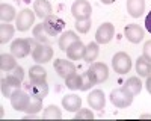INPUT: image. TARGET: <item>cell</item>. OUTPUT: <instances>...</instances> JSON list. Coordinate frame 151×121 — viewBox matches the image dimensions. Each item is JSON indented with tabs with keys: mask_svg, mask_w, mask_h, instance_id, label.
Instances as JSON below:
<instances>
[{
	"mask_svg": "<svg viewBox=\"0 0 151 121\" xmlns=\"http://www.w3.org/2000/svg\"><path fill=\"white\" fill-rule=\"evenodd\" d=\"M26 89L30 95H36L40 99H45L48 95V85L45 80H29Z\"/></svg>",
	"mask_w": 151,
	"mask_h": 121,
	"instance_id": "cell-12",
	"label": "cell"
},
{
	"mask_svg": "<svg viewBox=\"0 0 151 121\" xmlns=\"http://www.w3.org/2000/svg\"><path fill=\"white\" fill-rule=\"evenodd\" d=\"M21 82H23V80H20V79L15 77L14 74L3 77L2 80H0V89H2L3 97H9V99H11V95L14 94L17 89L21 88Z\"/></svg>",
	"mask_w": 151,
	"mask_h": 121,
	"instance_id": "cell-8",
	"label": "cell"
},
{
	"mask_svg": "<svg viewBox=\"0 0 151 121\" xmlns=\"http://www.w3.org/2000/svg\"><path fill=\"white\" fill-rule=\"evenodd\" d=\"M33 11H35V15L41 20H45L47 17L52 15L53 8L52 3L48 0H35L33 2Z\"/></svg>",
	"mask_w": 151,
	"mask_h": 121,
	"instance_id": "cell-15",
	"label": "cell"
},
{
	"mask_svg": "<svg viewBox=\"0 0 151 121\" xmlns=\"http://www.w3.org/2000/svg\"><path fill=\"white\" fill-rule=\"evenodd\" d=\"M110 102L113 106L116 107H127L133 103V94L125 88V86H121V88H116L110 92Z\"/></svg>",
	"mask_w": 151,
	"mask_h": 121,
	"instance_id": "cell-2",
	"label": "cell"
},
{
	"mask_svg": "<svg viewBox=\"0 0 151 121\" xmlns=\"http://www.w3.org/2000/svg\"><path fill=\"white\" fill-rule=\"evenodd\" d=\"M35 38H29V40H24V38H18L14 42L11 44V53L14 55L15 58H26L29 53H32L35 44Z\"/></svg>",
	"mask_w": 151,
	"mask_h": 121,
	"instance_id": "cell-1",
	"label": "cell"
},
{
	"mask_svg": "<svg viewBox=\"0 0 151 121\" xmlns=\"http://www.w3.org/2000/svg\"><path fill=\"white\" fill-rule=\"evenodd\" d=\"M112 68L118 74H125L132 70V59L125 52H118L112 58Z\"/></svg>",
	"mask_w": 151,
	"mask_h": 121,
	"instance_id": "cell-5",
	"label": "cell"
},
{
	"mask_svg": "<svg viewBox=\"0 0 151 121\" xmlns=\"http://www.w3.org/2000/svg\"><path fill=\"white\" fill-rule=\"evenodd\" d=\"M33 38L36 40V42H41V44H52L55 41L53 36L45 30L42 23L41 24H36V26L33 27Z\"/></svg>",
	"mask_w": 151,
	"mask_h": 121,
	"instance_id": "cell-19",
	"label": "cell"
},
{
	"mask_svg": "<svg viewBox=\"0 0 151 121\" xmlns=\"http://www.w3.org/2000/svg\"><path fill=\"white\" fill-rule=\"evenodd\" d=\"M71 14L76 18V21L77 20H88V18H91L92 6L88 0H76L71 6Z\"/></svg>",
	"mask_w": 151,
	"mask_h": 121,
	"instance_id": "cell-6",
	"label": "cell"
},
{
	"mask_svg": "<svg viewBox=\"0 0 151 121\" xmlns=\"http://www.w3.org/2000/svg\"><path fill=\"white\" fill-rule=\"evenodd\" d=\"M42 24H44V27H45V30L53 36V38H56V36H59L60 33H62V30L65 29V21L62 20L60 17H58V15H50V17H47L44 21H42Z\"/></svg>",
	"mask_w": 151,
	"mask_h": 121,
	"instance_id": "cell-7",
	"label": "cell"
},
{
	"mask_svg": "<svg viewBox=\"0 0 151 121\" xmlns=\"http://www.w3.org/2000/svg\"><path fill=\"white\" fill-rule=\"evenodd\" d=\"M136 73L139 74V77H148L151 74V60L139 56L136 59Z\"/></svg>",
	"mask_w": 151,
	"mask_h": 121,
	"instance_id": "cell-22",
	"label": "cell"
},
{
	"mask_svg": "<svg viewBox=\"0 0 151 121\" xmlns=\"http://www.w3.org/2000/svg\"><path fill=\"white\" fill-rule=\"evenodd\" d=\"M142 56L147 58L148 60H151V40L144 44V55H142Z\"/></svg>",
	"mask_w": 151,
	"mask_h": 121,
	"instance_id": "cell-35",
	"label": "cell"
},
{
	"mask_svg": "<svg viewBox=\"0 0 151 121\" xmlns=\"http://www.w3.org/2000/svg\"><path fill=\"white\" fill-rule=\"evenodd\" d=\"M85 50H86V45H83V42L79 40L67 48V56L70 60H79L85 58Z\"/></svg>",
	"mask_w": 151,
	"mask_h": 121,
	"instance_id": "cell-17",
	"label": "cell"
},
{
	"mask_svg": "<svg viewBox=\"0 0 151 121\" xmlns=\"http://www.w3.org/2000/svg\"><path fill=\"white\" fill-rule=\"evenodd\" d=\"M88 74L94 79L95 83H103L109 77V68L103 62H92L88 70Z\"/></svg>",
	"mask_w": 151,
	"mask_h": 121,
	"instance_id": "cell-9",
	"label": "cell"
},
{
	"mask_svg": "<svg viewBox=\"0 0 151 121\" xmlns=\"http://www.w3.org/2000/svg\"><path fill=\"white\" fill-rule=\"evenodd\" d=\"M15 2H17V3H21V2H26V3H29L30 0H15Z\"/></svg>",
	"mask_w": 151,
	"mask_h": 121,
	"instance_id": "cell-40",
	"label": "cell"
},
{
	"mask_svg": "<svg viewBox=\"0 0 151 121\" xmlns=\"http://www.w3.org/2000/svg\"><path fill=\"white\" fill-rule=\"evenodd\" d=\"M76 30H77L79 33H88L89 32V29H91V18H88V20H77L76 21Z\"/></svg>",
	"mask_w": 151,
	"mask_h": 121,
	"instance_id": "cell-32",
	"label": "cell"
},
{
	"mask_svg": "<svg viewBox=\"0 0 151 121\" xmlns=\"http://www.w3.org/2000/svg\"><path fill=\"white\" fill-rule=\"evenodd\" d=\"M76 41H79L77 33L73 32V30H67V32H64V33L59 36L58 44H59V48H60L62 52H67V48H68L73 42H76Z\"/></svg>",
	"mask_w": 151,
	"mask_h": 121,
	"instance_id": "cell-20",
	"label": "cell"
},
{
	"mask_svg": "<svg viewBox=\"0 0 151 121\" xmlns=\"http://www.w3.org/2000/svg\"><path fill=\"white\" fill-rule=\"evenodd\" d=\"M113 35H115V27L112 23H103L95 32V41L98 44H107L112 41Z\"/></svg>",
	"mask_w": 151,
	"mask_h": 121,
	"instance_id": "cell-11",
	"label": "cell"
},
{
	"mask_svg": "<svg viewBox=\"0 0 151 121\" xmlns=\"http://www.w3.org/2000/svg\"><path fill=\"white\" fill-rule=\"evenodd\" d=\"M145 86H147V91L151 94V74L147 77V83H145Z\"/></svg>",
	"mask_w": 151,
	"mask_h": 121,
	"instance_id": "cell-38",
	"label": "cell"
},
{
	"mask_svg": "<svg viewBox=\"0 0 151 121\" xmlns=\"http://www.w3.org/2000/svg\"><path fill=\"white\" fill-rule=\"evenodd\" d=\"M145 11V0H127V12L133 18H139Z\"/></svg>",
	"mask_w": 151,
	"mask_h": 121,
	"instance_id": "cell-21",
	"label": "cell"
},
{
	"mask_svg": "<svg viewBox=\"0 0 151 121\" xmlns=\"http://www.w3.org/2000/svg\"><path fill=\"white\" fill-rule=\"evenodd\" d=\"M32 58L35 62L38 64H47L52 60L53 58V48L50 44H41V42H36V45L33 47L32 50Z\"/></svg>",
	"mask_w": 151,
	"mask_h": 121,
	"instance_id": "cell-4",
	"label": "cell"
},
{
	"mask_svg": "<svg viewBox=\"0 0 151 121\" xmlns=\"http://www.w3.org/2000/svg\"><path fill=\"white\" fill-rule=\"evenodd\" d=\"M74 118H76V120H92V118H94V114H92L91 109H83V107H80L79 111H77V114L74 115Z\"/></svg>",
	"mask_w": 151,
	"mask_h": 121,
	"instance_id": "cell-34",
	"label": "cell"
},
{
	"mask_svg": "<svg viewBox=\"0 0 151 121\" xmlns=\"http://www.w3.org/2000/svg\"><path fill=\"white\" fill-rule=\"evenodd\" d=\"M15 77H18L20 80H23L24 79V70H23V67H20V65H17L15 68H14V73H12Z\"/></svg>",
	"mask_w": 151,
	"mask_h": 121,
	"instance_id": "cell-36",
	"label": "cell"
},
{
	"mask_svg": "<svg viewBox=\"0 0 151 121\" xmlns=\"http://www.w3.org/2000/svg\"><path fill=\"white\" fill-rule=\"evenodd\" d=\"M88 104H89L91 109H95V111H103L104 104H106L104 92H103L101 89H94V91H91V94L88 95Z\"/></svg>",
	"mask_w": 151,
	"mask_h": 121,
	"instance_id": "cell-14",
	"label": "cell"
},
{
	"mask_svg": "<svg viewBox=\"0 0 151 121\" xmlns=\"http://www.w3.org/2000/svg\"><path fill=\"white\" fill-rule=\"evenodd\" d=\"M30 102V95L23 91V89H17L14 94L11 95V106L15 109V111H26V107Z\"/></svg>",
	"mask_w": 151,
	"mask_h": 121,
	"instance_id": "cell-10",
	"label": "cell"
},
{
	"mask_svg": "<svg viewBox=\"0 0 151 121\" xmlns=\"http://www.w3.org/2000/svg\"><path fill=\"white\" fill-rule=\"evenodd\" d=\"M124 35H125V38H127L130 42L139 44L144 40L145 32H144V29L141 26H137V24H127L125 29H124Z\"/></svg>",
	"mask_w": 151,
	"mask_h": 121,
	"instance_id": "cell-13",
	"label": "cell"
},
{
	"mask_svg": "<svg viewBox=\"0 0 151 121\" xmlns=\"http://www.w3.org/2000/svg\"><path fill=\"white\" fill-rule=\"evenodd\" d=\"M35 11L29 9V8H24L23 11L18 12V15L15 18V26L20 32H27L32 26H33V21H35Z\"/></svg>",
	"mask_w": 151,
	"mask_h": 121,
	"instance_id": "cell-3",
	"label": "cell"
},
{
	"mask_svg": "<svg viewBox=\"0 0 151 121\" xmlns=\"http://www.w3.org/2000/svg\"><path fill=\"white\" fill-rule=\"evenodd\" d=\"M42 100L44 99H40V97H36V95H30V102L26 107V114H38L42 109Z\"/></svg>",
	"mask_w": 151,
	"mask_h": 121,
	"instance_id": "cell-28",
	"label": "cell"
},
{
	"mask_svg": "<svg viewBox=\"0 0 151 121\" xmlns=\"http://www.w3.org/2000/svg\"><path fill=\"white\" fill-rule=\"evenodd\" d=\"M145 29L151 33V11L148 12V15L145 17Z\"/></svg>",
	"mask_w": 151,
	"mask_h": 121,
	"instance_id": "cell-37",
	"label": "cell"
},
{
	"mask_svg": "<svg viewBox=\"0 0 151 121\" xmlns=\"http://www.w3.org/2000/svg\"><path fill=\"white\" fill-rule=\"evenodd\" d=\"M17 58L14 55H9V53H3L0 55V70L2 71H14V68L17 67Z\"/></svg>",
	"mask_w": 151,
	"mask_h": 121,
	"instance_id": "cell-23",
	"label": "cell"
},
{
	"mask_svg": "<svg viewBox=\"0 0 151 121\" xmlns=\"http://www.w3.org/2000/svg\"><path fill=\"white\" fill-rule=\"evenodd\" d=\"M65 85H67V88H70L73 91L80 89V86H82V76H79L77 73H73V74L65 77Z\"/></svg>",
	"mask_w": 151,
	"mask_h": 121,
	"instance_id": "cell-30",
	"label": "cell"
},
{
	"mask_svg": "<svg viewBox=\"0 0 151 121\" xmlns=\"http://www.w3.org/2000/svg\"><path fill=\"white\" fill-rule=\"evenodd\" d=\"M100 2H101L103 5H110V3L115 2V0H100Z\"/></svg>",
	"mask_w": 151,
	"mask_h": 121,
	"instance_id": "cell-39",
	"label": "cell"
},
{
	"mask_svg": "<svg viewBox=\"0 0 151 121\" xmlns=\"http://www.w3.org/2000/svg\"><path fill=\"white\" fill-rule=\"evenodd\" d=\"M94 85H97V83L94 82V79L88 74V71H86L85 74L82 76V86H80V89L82 91H88V89H91Z\"/></svg>",
	"mask_w": 151,
	"mask_h": 121,
	"instance_id": "cell-33",
	"label": "cell"
},
{
	"mask_svg": "<svg viewBox=\"0 0 151 121\" xmlns=\"http://www.w3.org/2000/svg\"><path fill=\"white\" fill-rule=\"evenodd\" d=\"M14 26L9 23H2L0 24V44H6L12 40V36H14Z\"/></svg>",
	"mask_w": 151,
	"mask_h": 121,
	"instance_id": "cell-25",
	"label": "cell"
},
{
	"mask_svg": "<svg viewBox=\"0 0 151 121\" xmlns=\"http://www.w3.org/2000/svg\"><path fill=\"white\" fill-rule=\"evenodd\" d=\"M17 18V14H15V8L12 5H6V3H2L0 5V20L2 23H11L12 20Z\"/></svg>",
	"mask_w": 151,
	"mask_h": 121,
	"instance_id": "cell-24",
	"label": "cell"
},
{
	"mask_svg": "<svg viewBox=\"0 0 151 121\" xmlns=\"http://www.w3.org/2000/svg\"><path fill=\"white\" fill-rule=\"evenodd\" d=\"M55 70L60 77H67L73 73H76V65L71 62V60L67 59H56L55 60Z\"/></svg>",
	"mask_w": 151,
	"mask_h": 121,
	"instance_id": "cell-16",
	"label": "cell"
},
{
	"mask_svg": "<svg viewBox=\"0 0 151 121\" xmlns=\"http://www.w3.org/2000/svg\"><path fill=\"white\" fill-rule=\"evenodd\" d=\"M29 76H30V80H45L47 79V71L41 65H33L29 70Z\"/></svg>",
	"mask_w": 151,
	"mask_h": 121,
	"instance_id": "cell-31",
	"label": "cell"
},
{
	"mask_svg": "<svg viewBox=\"0 0 151 121\" xmlns=\"http://www.w3.org/2000/svg\"><path fill=\"white\" fill-rule=\"evenodd\" d=\"M62 106H64L68 112H77L82 107V99L76 94H68L62 97Z\"/></svg>",
	"mask_w": 151,
	"mask_h": 121,
	"instance_id": "cell-18",
	"label": "cell"
},
{
	"mask_svg": "<svg viewBox=\"0 0 151 121\" xmlns=\"http://www.w3.org/2000/svg\"><path fill=\"white\" fill-rule=\"evenodd\" d=\"M124 86L127 88L133 95H136V94H139L141 89H142V82H141V79L137 76H132V77L127 79V82L124 83Z\"/></svg>",
	"mask_w": 151,
	"mask_h": 121,
	"instance_id": "cell-27",
	"label": "cell"
},
{
	"mask_svg": "<svg viewBox=\"0 0 151 121\" xmlns=\"http://www.w3.org/2000/svg\"><path fill=\"white\" fill-rule=\"evenodd\" d=\"M42 118H45V120H60L62 118V112H60V109L56 104H50V106H47L44 109Z\"/></svg>",
	"mask_w": 151,
	"mask_h": 121,
	"instance_id": "cell-29",
	"label": "cell"
},
{
	"mask_svg": "<svg viewBox=\"0 0 151 121\" xmlns=\"http://www.w3.org/2000/svg\"><path fill=\"white\" fill-rule=\"evenodd\" d=\"M98 53H100V47H98V42H89L86 45V50H85V62L88 64H92L94 60L98 58Z\"/></svg>",
	"mask_w": 151,
	"mask_h": 121,
	"instance_id": "cell-26",
	"label": "cell"
}]
</instances>
